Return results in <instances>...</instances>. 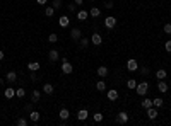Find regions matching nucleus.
Masks as SVG:
<instances>
[{
	"mask_svg": "<svg viewBox=\"0 0 171 126\" xmlns=\"http://www.w3.org/2000/svg\"><path fill=\"white\" fill-rule=\"evenodd\" d=\"M146 111H147V118H149V119H156V118H158V114H159V113H158V109H156L154 106H152V108H149V109H146Z\"/></svg>",
	"mask_w": 171,
	"mask_h": 126,
	"instance_id": "9",
	"label": "nucleus"
},
{
	"mask_svg": "<svg viewBox=\"0 0 171 126\" xmlns=\"http://www.w3.org/2000/svg\"><path fill=\"white\" fill-rule=\"evenodd\" d=\"M89 2H94V0H89Z\"/></svg>",
	"mask_w": 171,
	"mask_h": 126,
	"instance_id": "45",
	"label": "nucleus"
},
{
	"mask_svg": "<svg viewBox=\"0 0 171 126\" xmlns=\"http://www.w3.org/2000/svg\"><path fill=\"white\" fill-rule=\"evenodd\" d=\"M147 90H149V84H147V82H140V84H137V87H135V92H137L139 96H146Z\"/></svg>",
	"mask_w": 171,
	"mask_h": 126,
	"instance_id": "1",
	"label": "nucleus"
},
{
	"mask_svg": "<svg viewBox=\"0 0 171 126\" xmlns=\"http://www.w3.org/2000/svg\"><path fill=\"white\" fill-rule=\"evenodd\" d=\"M96 89H98L99 92H104V90H106V84H104V80H99V82L96 84Z\"/></svg>",
	"mask_w": 171,
	"mask_h": 126,
	"instance_id": "29",
	"label": "nucleus"
},
{
	"mask_svg": "<svg viewBox=\"0 0 171 126\" xmlns=\"http://www.w3.org/2000/svg\"><path fill=\"white\" fill-rule=\"evenodd\" d=\"M53 90H55V89H53L51 84H45V85H43V92H45V94L50 96V94H53Z\"/></svg>",
	"mask_w": 171,
	"mask_h": 126,
	"instance_id": "21",
	"label": "nucleus"
},
{
	"mask_svg": "<svg viewBox=\"0 0 171 126\" xmlns=\"http://www.w3.org/2000/svg\"><path fill=\"white\" fill-rule=\"evenodd\" d=\"M15 125H17V126H27V119H24V118H17Z\"/></svg>",
	"mask_w": 171,
	"mask_h": 126,
	"instance_id": "34",
	"label": "nucleus"
},
{
	"mask_svg": "<svg viewBox=\"0 0 171 126\" xmlns=\"http://www.w3.org/2000/svg\"><path fill=\"white\" fill-rule=\"evenodd\" d=\"M48 60H50L51 63L58 61V51H57V49H50V53H48Z\"/></svg>",
	"mask_w": 171,
	"mask_h": 126,
	"instance_id": "10",
	"label": "nucleus"
},
{
	"mask_svg": "<svg viewBox=\"0 0 171 126\" xmlns=\"http://www.w3.org/2000/svg\"><path fill=\"white\" fill-rule=\"evenodd\" d=\"M51 7H53V9H60V7H62V0H53Z\"/></svg>",
	"mask_w": 171,
	"mask_h": 126,
	"instance_id": "35",
	"label": "nucleus"
},
{
	"mask_svg": "<svg viewBox=\"0 0 171 126\" xmlns=\"http://www.w3.org/2000/svg\"><path fill=\"white\" fill-rule=\"evenodd\" d=\"M89 43H91V41H89L87 38H81V39H79V44H81V48H87V46H89Z\"/></svg>",
	"mask_w": 171,
	"mask_h": 126,
	"instance_id": "31",
	"label": "nucleus"
},
{
	"mask_svg": "<svg viewBox=\"0 0 171 126\" xmlns=\"http://www.w3.org/2000/svg\"><path fill=\"white\" fill-rule=\"evenodd\" d=\"M104 7H106V9H113V2H106Z\"/></svg>",
	"mask_w": 171,
	"mask_h": 126,
	"instance_id": "40",
	"label": "nucleus"
},
{
	"mask_svg": "<svg viewBox=\"0 0 171 126\" xmlns=\"http://www.w3.org/2000/svg\"><path fill=\"white\" fill-rule=\"evenodd\" d=\"M164 49H166L168 53H171V39H168V41L164 43Z\"/></svg>",
	"mask_w": 171,
	"mask_h": 126,
	"instance_id": "37",
	"label": "nucleus"
},
{
	"mask_svg": "<svg viewBox=\"0 0 171 126\" xmlns=\"http://www.w3.org/2000/svg\"><path fill=\"white\" fill-rule=\"evenodd\" d=\"M36 2H38L39 5H46V3H48V0H36Z\"/></svg>",
	"mask_w": 171,
	"mask_h": 126,
	"instance_id": "41",
	"label": "nucleus"
},
{
	"mask_svg": "<svg viewBox=\"0 0 171 126\" xmlns=\"http://www.w3.org/2000/svg\"><path fill=\"white\" fill-rule=\"evenodd\" d=\"M53 14H55V9H53V7H45V15H46V17H53Z\"/></svg>",
	"mask_w": 171,
	"mask_h": 126,
	"instance_id": "30",
	"label": "nucleus"
},
{
	"mask_svg": "<svg viewBox=\"0 0 171 126\" xmlns=\"http://www.w3.org/2000/svg\"><path fill=\"white\" fill-rule=\"evenodd\" d=\"M158 89H159V92L166 94V92H168V84H166L164 80H159V84H158Z\"/></svg>",
	"mask_w": 171,
	"mask_h": 126,
	"instance_id": "19",
	"label": "nucleus"
},
{
	"mask_svg": "<svg viewBox=\"0 0 171 126\" xmlns=\"http://www.w3.org/2000/svg\"><path fill=\"white\" fill-rule=\"evenodd\" d=\"M72 70H74L72 63H70L69 60H63V61H62V72H63L65 75H69V73H72Z\"/></svg>",
	"mask_w": 171,
	"mask_h": 126,
	"instance_id": "2",
	"label": "nucleus"
},
{
	"mask_svg": "<svg viewBox=\"0 0 171 126\" xmlns=\"http://www.w3.org/2000/svg\"><path fill=\"white\" fill-rule=\"evenodd\" d=\"M163 31H164V32H166L168 36H170V34H171V24H170V22H168V24H164V27H163Z\"/></svg>",
	"mask_w": 171,
	"mask_h": 126,
	"instance_id": "36",
	"label": "nucleus"
},
{
	"mask_svg": "<svg viewBox=\"0 0 171 126\" xmlns=\"http://www.w3.org/2000/svg\"><path fill=\"white\" fill-rule=\"evenodd\" d=\"M15 96H17L19 99L26 97V89H24V87H17V89H15Z\"/></svg>",
	"mask_w": 171,
	"mask_h": 126,
	"instance_id": "22",
	"label": "nucleus"
},
{
	"mask_svg": "<svg viewBox=\"0 0 171 126\" xmlns=\"http://www.w3.org/2000/svg\"><path fill=\"white\" fill-rule=\"evenodd\" d=\"M98 75H99L101 79H104V77L108 75V68H106L104 65H101V67H98Z\"/></svg>",
	"mask_w": 171,
	"mask_h": 126,
	"instance_id": "17",
	"label": "nucleus"
},
{
	"mask_svg": "<svg viewBox=\"0 0 171 126\" xmlns=\"http://www.w3.org/2000/svg\"><path fill=\"white\" fill-rule=\"evenodd\" d=\"M87 17H89V12H87V10H79V12H77V19H79V20H86Z\"/></svg>",
	"mask_w": 171,
	"mask_h": 126,
	"instance_id": "20",
	"label": "nucleus"
},
{
	"mask_svg": "<svg viewBox=\"0 0 171 126\" xmlns=\"http://www.w3.org/2000/svg\"><path fill=\"white\" fill-rule=\"evenodd\" d=\"M91 43H92L94 46H101V43H103L101 34H99V32H92V36H91Z\"/></svg>",
	"mask_w": 171,
	"mask_h": 126,
	"instance_id": "5",
	"label": "nucleus"
},
{
	"mask_svg": "<svg viewBox=\"0 0 171 126\" xmlns=\"http://www.w3.org/2000/svg\"><path fill=\"white\" fill-rule=\"evenodd\" d=\"M103 118H104V116H103L101 113H96V114L92 116V119H94V123H101V121H103Z\"/></svg>",
	"mask_w": 171,
	"mask_h": 126,
	"instance_id": "32",
	"label": "nucleus"
},
{
	"mask_svg": "<svg viewBox=\"0 0 171 126\" xmlns=\"http://www.w3.org/2000/svg\"><path fill=\"white\" fill-rule=\"evenodd\" d=\"M48 41H50V43H57V41H58V34H55V32H51V34L48 36Z\"/></svg>",
	"mask_w": 171,
	"mask_h": 126,
	"instance_id": "33",
	"label": "nucleus"
},
{
	"mask_svg": "<svg viewBox=\"0 0 171 126\" xmlns=\"http://www.w3.org/2000/svg\"><path fill=\"white\" fill-rule=\"evenodd\" d=\"M29 118H31V121H33V123H38V121H39V113H38V111H31Z\"/></svg>",
	"mask_w": 171,
	"mask_h": 126,
	"instance_id": "27",
	"label": "nucleus"
},
{
	"mask_svg": "<svg viewBox=\"0 0 171 126\" xmlns=\"http://www.w3.org/2000/svg\"><path fill=\"white\" fill-rule=\"evenodd\" d=\"M58 116H60V119H62V121H65V119H69L70 111H69L67 108H62V109H60V113H58Z\"/></svg>",
	"mask_w": 171,
	"mask_h": 126,
	"instance_id": "12",
	"label": "nucleus"
},
{
	"mask_svg": "<svg viewBox=\"0 0 171 126\" xmlns=\"http://www.w3.org/2000/svg\"><path fill=\"white\" fill-rule=\"evenodd\" d=\"M2 84H3V80H2V79H0V85H2Z\"/></svg>",
	"mask_w": 171,
	"mask_h": 126,
	"instance_id": "44",
	"label": "nucleus"
},
{
	"mask_svg": "<svg viewBox=\"0 0 171 126\" xmlns=\"http://www.w3.org/2000/svg\"><path fill=\"white\" fill-rule=\"evenodd\" d=\"M106 96H108L110 101H116V99H118V90H116V89H110V90L106 92Z\"/></svg>",
	"mask_w": 171,
	"mask_h": 126,
	"instance_id": "11",
	"label": "nucleus"
},
{
	"mask_svg": "<svg viewBox=\"0 0 171 126\" xmlns=\"http://www.w3.org/2000/svg\"><path fill=\"white\" fill-rule=\"evenodd\" d=\"M127 121H128V114H127L125 111H122V113L116 114V123H118V125H125Z\"/></svg>",
	"mask_w": 171,
	"mask_h": 126,
	"instance_id": "6",
	"label": "nucleus"
},
{
	"mask_svg": "<svg viewBox=\"0 0 171 126\" xmlns=\"http://www.w3.org/2000/svg\"><path fill=\"white\" fill-rule=\"evenodd\" d=\"M127 70L128 72H137L139 70V61L137 60H127Z\"/></svg>",
	"mask_w": 171,
	"mask_h": 126,
	"instance_id": "3",
	"label": "nucleus"
},
{
	"mask_svg": "<svg viewBox=\"0 0 171 126\" xmlns=\"http://www.w3.org/2000/svg\"><path fill=\"white\" fill-rule=\"evenodd\" d=\"M140 73H142V75H149V68H147V67H142V68H140Z\"/></svg>",
	"mask_w": 171,
	"mask_h": 126,
	"instance_id": "39",
	"label": "nucleus"
},
{
	"mask_svg": "<svg viewBox=\"0 0 171 126\" xmlns=\"http://www.w3.org/2000/svg\"><path fill=\"white\" fill-rule=\"evenodd\" d=\"M2 60H3V51L0 49V61H2Z\"/></svg>",
	"mask_w": 171,
	"mask_h": 126,
	"instance_id": "43",
	"label": "nucleus"
},
{
	"mask_svg": "<svg viewBox=\"0 0 171 126\" xmlns=\"http://www.w3.org/2000/svg\"><path fill=\"white\" fill-rule=\"evenodd\" d=\"M156 77H158V79H159V80H164V79H166V77H168V72H166V70H164V68H159V70H158V72H156Z\"/></svg>",
	"mask_w": 171,
	"mask_h": 126,
	"instance_id": "18",
	"label": "nucleus"
},
{
	"mask_svg": "<svg viewBox=\"0 0 171 126\" xmlns=\"http://www.w3.org/2000/svg\"><path fill=\"white\" fill-rule=\"evenodd\" d=\"M135 87H137V82H135L134 79H128V80H127V89H132V90H135Z\"/></svg>",
	"mask_w": 171,
	"mask_h": 126,
	"instance_id": "28",
	"label": "nucleus"
},
{
	"mask_svg": "<svg viewBox=\"0 0 171 126\" xmlns=\"http://www.w3.org/2000/svg\"><path fill=\"white\" fill-rule=\"evenodd\" d=\"M58 24H60L62 27H67V26L70 24V19H69V15H62V17L58 19Z\"/></svg>",
	"mask_w": 171,
	"mask_h": 126,
	"instance_id": "16",
	"label": "nucleus"
},
{
	"mask_svg": "<svg viewBox=\"0 0 171 126\" xmlns=\"http://www.w3.org/2000/svg\"><path fill=\"white\" fill-rule=\"evenodd\" d=\"M140 106H142V108H144V109H149V108H152V106H154V104H152V99H144V101H142V104H140Z\"/></svg>",
	"mask_w": 171,
	"mask_h": 126,
	"instance_id": "26",
	"label": "nucleus"
},
{
	"mask_svg": "<svg viewBox=\"0 0 171 126\" xmlns=\"http://www.w3.org/2000/svg\"><path fill=\"white\" fill-rule=\"evenodd\" d=\"M152 104H154V108H163L164 106V99L156 97V99H152Z\"/></svg>",
	"mask_w": 171,
	"mask_h": 126,
	"instance_id": "23",
	"label": "nucleus"
},
{
	"mask_svg": "<svg viewBox=\"0 0 171 126\" xmlns=\"http://www.w3.org/2000/svg\"><path fill=\"white\" fill-rule=\"evenodd\" d=\"M0 72H2V68H0Z\"/></svg>",
	"mask_w": 171,
	"mask_h": 126,
	"instance_id": "46",
	"label": "nucleus"
},
{
	"mask_svg": "<svg viewBox=\"0 0 171 126\" xmlns=\"http://www.w3.org/2000/svg\"><path fill=\"white\" fill-rule=\"evenodd\" d=\"M104 26H106L108 29H113V27L116 26V19H115L113 15H108V17L104 19Z\"/></svg>",
	"mask_w": 171,
	"mask_h": 126,
	"instance_id": "7",
	"label": "nucleus"
},
{
	"mask_svg": "<svg viewBox=\"0 0 171 126\" xmlns=\"http://www.w3.org/2000/svg\"><path fill=\"white\" fill-rule=\"evenodd\" d=\"M67 9H69V12H75V9H77V5H75V3H70V5H69Z\"/></svg>",
	"mask_w": 171,
	"mask_h": 126,
	"instance_id": "38",
	"label": "nucleus"
},
{
	"mask_svg": "<svg viewBox=\"0 0 171 126\" xmlns=\"http://www.w3.org/2000/svg\"><path fill=\"white\" fill-rule=\"evenodd\" d=\"M87 116H89L87 109H81V111L77 113V119H79V121H86V119H87Z\"/></svg>",
	"mask_w": 171,
	"mask_h": 126,
	"instance_id": "15",
	"label": "nucleus"
},
{
	"mask_svg": "<svg viewBox=\"0 0 171 126\" xmlns=\"http://www.w3.org/2000/svg\"><path fill=\"white\" fill-rule=\"evenodd\" d=\"M89 15H91V17H99V15H101V10H99L98 7H92V9L89 10Z\"/></svg>",
	"mask_w": 171,
	"mask_h": 126,
	"instance_id": "24",
	"label": "nucleus"
},
{
	"mask_svg": "<svg viewBox=\"0 0 171 126\" xmlns=\"http://www.w3.org/2000/svg\"><path fill=\"white\" fill-rule=\"evenodd\" d=\"M39 68H41L39 61H29V63H27V70H29V72H38Z\"/></svg>",
	"mask_w": 171,
	"mask_h": 126,
	"instance_id": "8",
	"label": "nucleus"
},
{
	"mask_svg": "<svg viewBox=\"0 0 171 126\" xmlns=\"http://www.w3.org/2000/svg\"><path fill=\"white\" fill-rule=\"evenodd\" d=\"M70 38H72L74 41H79V39L82 38V31H81L79 27H72V31H70Z\"/></svg>",
	"mask_w": 171,
	"mask_h": 126,
	"instance_id": "4",
	"label": "nucleus"
},
{
	"mask_svg": "<svg viewBox=\"0 0 171 126\" xmlns=\"http://www.w3.org/2000/svg\"><path fill=\"white\" fill-rule=\"evenodd\" d=\"M5 80H7L9 84H14V82L17 80V73H15V72H9V73L5 75Z\"/></svg>",
	"mask_w": 171,
	"mask_h": 126,
	"instance_id": "13",
	"label": "nucleus"
},
{
	"mask_svg": "<svg viewBox=\"0 0 171 126\" xmlns=\"http://www.w3.org/2000/svg\"><path fill=\"white\" fill-rule=\"evenodd\" d=\"M41 99V92L39 90H33V97H31V102H38Z\"/></svg>",
	"mask_w": 171,
	"mask_h": 126,
	"instance_id": "25",
	"label": "nucleus"
},
{
	"mask_svg": "<svg viewBox=\"0 0 171 126\" xmlns=\"http://www.w3.org/2000/svg\"><path fill=\"white\" fill-rule=\"evenodd\" d=\"M3 96H5L7 99H12V97L15 96V89H14V87H7V89L3 90Z\"/></svg>",
	"mask_w": 171,
	"mask_h": 126,
	"instance_id": "14",
	"label": "nucleus"
},
{
	"mask_svg": "<svg viewBox=\"0 0 171 126\" xmlns=\"http://www.w3.org/2000/svg\"><path fill=\"white\" fill-rule=\"evenodd\" d=\"M74 3H75V5H82V3H84V0H74Z\"/></svg>",
	"mask_w": 171,
	"mask_h": 126,
	"instance_id": "42",
	"label": "nucleus"
}]
</instances>
